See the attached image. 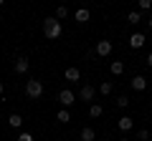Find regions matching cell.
<instances>
[{
    "label": "cell",
    "instance_id": "obj_19",
    "mask_svg": "<svg viewBox=\"0 0 152 141\" xmlns=\"http://www.w3.org/2000/svg\"><path fill=\"white\" fill-rule=\"evenodd\" d=\"M117 106H119V109H127V106H129V98H127V96H119V98H117Z\"/></svg>",
    "mask_w": 152,
    "mask_h": 141
},
{
    "label": "cell",
    "instance_id": "obj_4",
    "mask_svg": "<svg viewBox=\"0 0 152 141\" xmlns=\"http://www.w3.org/2000/svg\"><path fill=\"white\" fill-rule=\"evenodd\" d=\"M13 68H15V73H18V76H23V73H28V68H31V60H28V58H23V55H20V58H15Z\"/></svg>",
    "mask_w": 152,
    "mask_h": 141
},
{
    "label": "cell",
    "instance_id": "obj_20",
    "mask_svg": "<svg viewBox=\"0 0 152 141\" xmlns=\"http://www.w3.org/2000/svg\"><path fill=\"white\" fill-rule=\"evenodd\" d=\"M15 141H36V139H33V134H28V131H23V134L18 136Z\"/></svg>",
    "mask_w": 152,
    "mask_h": 141
},
{
    "label": "cell",
    "instance_id": "obj_27",
    "mask_svg": "<svg viewBox=\"0 0 152 141\" xmlns=\"http://www.w3.org/2000/svg\"><path fill=\"white\" fill-rule=\"evenodd\" d=\"M119 141H129V139H119Z\"/></svg>",
    "mask_w": 152,
    "mask_h": 141
},
{
    "label": "cell",
    "instance_id": "obj_9",
    "mask_svg": "<svg viewBox=\"0 0 152 141\" xmlns=\"http://www.w3.org/2000/svg\"><path fill=\"white\" fill-rule=\"evenodd\" d=\"M117 126H119L122 131H132L134 129V119H132V116H122V119L117 121Z\"/></svg>",
    "mask_w": 152,
    "mask_h": 141
},
{
    "label": "cell",
    "instance_id": "obj_24",
    "mask_svg": "<svg viewBox=\"0 0 152 141\" xmlns=\"http://www.w3.org/2000/svg\"><path fill=\"white\" fill-rule=\"evenodd\" d=\"M145 63H147V65H150V68H152V53L147 55V60H145Z\"/></svg>",
    "mask_w": 152,
    "mask_h": 141
},
{
    "label": "cell",
    "instance_id": "obj_8",
    "mask_svg": "<svg viewBox=\"0 0 152 141\" xmlns=\"http://www.w3.org/2000/svg\"><path fill=\"white\" fill-rule=\"evenodd\" d=\"M129 86H132V91H145V88H147V78L145 76H134Z\"/></svg>",
    "mask_w": 152,
    "mask_h": 141
},
{
    "label": "cell",
    "instance_id": "obj_17",
    "mask_svg": "<svg viewBox=\"0 0 152 141\" xmlns=\"http://www.w3.org/2000/svg\"><path fill=\"white\" fill-rule=\"evenodd\" d=\"M127 20H129V23H132V25H137V23H140V20H142V15H140V10H132V13H129V15H127Z\"/></svg>",
    "mask_w": 152,
    "mask_h": 141
},
{
    "label": "cell",
    "instance_id": "obj_15",
    "mask_svg": "<svg viewBox=\"0 0 152 141\" xmlns=\"http://www.w3.org/2000/svg\"><path fill=\"white\" fill-rule=\"evenodd\" d=\"M56 121H58V124H69V121H71V114H69L66 109H61L58 114H56Z\"/></svg>",
    "mask_w": 152,
    "mask_h": 141
},
{
    "label": "cell",
    "instance_id": "obj_14",
    "mask_svg": "<svg viewBox=\"0 0 152 141\" xmlns=\"http://www.w3.org/2000/svg\"><path fill=\"white\" fill-rule=\"evenodd\" d=\"M102 114H104V109L99 106V103H91V106H89V116H91V119H99Z\"/></svg>",
    "mask_w": 152,
    "mask_h": 141
},
{
    "label": "cell",
    "instance_id": "obj_16",
    "mask_svg": "<svg viewBox=\"0 0 152 141\" xmlns=\"http://www.w3.org/2000/svg\"><path fill=\"white\" fill-rule=\"evenodd\" d=\"M89 20V10L81 8V10H76V23H86Z\"/></svg>",
    "mask_w": 152,
    "mask_h": 141
},
{
    "label": "cell",
    "instance_id": "obj_11",
    "mask_svg": "<svg viewBox=\"0 0 152 141\" xmlns=\"http://www.w3.org/2000/svg\"><path fill=\"white\" fill-rule=\"evenodd\" d=\"M8 126H10V129H20L23 126V116L20 114H10L8 116Z\"/></svg>",
    "mask_w": 152,
    "mask_h": 141
},
{
    "label": "cell",
    "instance_id": "obj_10",
    "mask_svg": "<svg viewBox=\"0 0 152 141\" xmlns=\"http://www.w3.org/2000/svg\"><path fill=\"white\" fill-rule=\"evenodd\" d=\"M79 139H81V141H96V131L89 129V126H84L81 134H79Z\"/></svg>",
    "mask_w": 152,
    "mask_h": 141
},
{
    "label": "cell",
    "instance_id": "obj_7",
    "mask_svg": "<svg viewBox=\"0 0 152 141\" xmlns=\"http://www.w3.org/2000/svg\"><path fill=\"white\" fill-rule=\"evenodd\" d=\"M94 96H96V91H94V86H89V83L79 91V98H81V101H94Z\"/></svg>",
    "mask_w": 152,
    "mask_h": 141
},
{
    "label": "cell",
    "instance_id": "obj_22",
    "mask_svg": "<svg viewBox=\"0 0 152 141\" xmlns=\"http://www.w3.org/2000/svg\"><path fill=\"white\" fill-rule=\"evenodd\" d=\"M152 8V0H140V10H150Z\"/></svg>",
    "mask_w": 152,
    "mask_h": 141
},
{
    "label": "cell",
    "instance_id": "obj_5",
    "mask_svg": "<svg viewBox=\"0 0 152 141\" xmlns=\"http://www.w3.org/2000/svg\"><path fill=\"white\" fill-rule=\"evenodd\" d=\"M145 43H147V38L142 35V33H132V35H129V45H132L134 50H140Z\"/></svg>",
    "mask_w": 152,
    "mask_h": 141
},
{
    "label": "cell",
    "instance_id": "obj_26",
    "mask_svg": "<svg viewBox=\"0 0 152 141\" xmlns=\"http://www.w3.org/2000/svg\"><path fill=\"white\" fill-rule=\"evenodd\" d=\"M147 25H150V28H152V18H150V20H147Z\"/></svg>",
    "mask_w": 152,
    "mask_h": 141
},
{
    "label": "cell",
    "instance_id": "obj_21",
    "mask_svg": "<svg viewBox=\"0 0 152 141\" xmlns=\"http://www.w3.org/2000/svg\"><path fill=\"white\" fill-rule=\"evenodd\" d=\"M137 139H140V141H147V139H150V131H147V129L137 131Z\"/></svg>",
    "mask_w": 152,
    "mask_h": 141
},
{
    "label": "cell",
    "instance_id": "obj_13",
    "mask_svg": "<svg viewBox=\"0 0 152 141\" xmlns=\"http://www.w3.org/2000/svg\"><path fill=\"white\" fill-rule=\"evenodd\" d=\"M109 70H112L114 76H122V73H124V63H122V60H112V65H109Z\"/></svg>",
    "mask_w": 152,
    "mask_h": 141
},
{
    "label": "cell",
    "instance_id": "obj_18",
    "mask_svg": "<svg viewBox=\"0 0 152 141\" xmlns=\"http://www.w3.org/2000/svg\"><path fill=\"white\" fill-rule=\"evenodd\" d=\"M99 93H102V96H109V93H112V83H109V81H104L102 86H99Z\"/></svg>",
    "mask_w": 152,
    "mask_h": 141
},
{
    "label": "cell",
    "instance_id": "obj_25",
    "mask_svg": "<svg viewBox=\"0 0 152 141\" xmlns=\"http://www.w3.org/2000/svg\"><path fill=\"white\" fill-rule=\"evenodd\" d=\"M3 91H5V86H3V81H0V96H3Z\"/></svg>",
    "mask_w": 152,
    "mask_h": 141
},
{
    "label": "cell",
    "instance_id": "obj_2",
    "mask_svg": "<svg viewBox=\"0 0 152 141\" xmlns=\"http://www.w3.org/2000/svg\"><path fill=\"white\" fill-rule=\"evenodd\" d=\"M26 96L28 98H41L43 96V81H38V78H31V81H26Z\"/></svg>",
    "mask_w": 152,
    "mask_h": 141
},
{
    "label": "cell",
    "instance_id": "obj_6",
    "mask_svg": "<svg viewBox=\"0 0 152 141\" xmlns=\"http://www.w3.org/2000/svg\"><path fill=\"white\" fill-rule=\"evenodd\" d=\"M112 53V40H96V55H109Z\"/></svg>",
    "mask_w": 152,
    "mask_h": 141
},
{
    "label": "cell",
    "instance_id": "obj_3",
    "mask_svg": "<svg viewBox=\"0 0 152 141\" xmlns=\"http://www.w3.org/2000/svg\"><path fill=\"white\" fill-rule=\"evenodd\" d=\"M58 101H61V106H66V109H69V106H74V103H76V93L69 91V88H64V91L58 93Z\"/></svg>",
    "mask_w": 152,
    "mask_h": 141
},
{
    "label": "cell",
    "instance_id": "obj_12",
    "mask_svg": "<svg viewBox=\"0 0 152 141\" xmlns=\"http://www.w3.org/2000/svg\"><path fill=\"white\" fill-rule=\"evenodd\" d=\"M64 78H66V81H79V78H81V70H79V68H74V65H71V68H66Z\"/></svg>",
    "mask_w": 152,
    "mask_h": 141
},
{
    "label": "cell",
    "instance_id": "obj_23",
    "mask_svg": "<svg viewBox=\"0 0 152 141\" xmlns=\"http://www.w3.org/2000/svg\"><path fill=\"white\" fill-rule=\"evenodd\" d=\"M66 15H69V8H64V5H61L58 10H56V18H66Z\"/></svg>",
    "mask_w": 152,
    "mask_h": 141
},
{
    "label": "cell",
    "instance_id": "obj_1",
    "mask_svg": "<svg viewBox=\"0 0 152 141\" xmlns=\"http://www.w3.org/2000/svg\"><path fill=\"white\" fill-rule=\"evenodd\" d=\"M61 33H64L61 20H56V18H46V20H43V35H46L48 40H58Z\"/></svg>",
    "mask_w": 152,
    "mask_h": 141
}]
</instances>
